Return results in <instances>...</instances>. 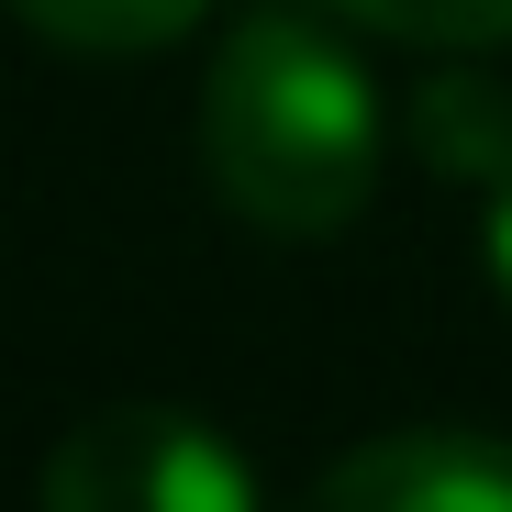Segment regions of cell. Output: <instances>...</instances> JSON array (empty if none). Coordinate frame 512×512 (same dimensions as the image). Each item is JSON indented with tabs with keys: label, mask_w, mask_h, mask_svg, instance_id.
<instances>
[{
	"label": "cell",
	"mask_w": 512,
	"mask_h": 512,
	"mask_svg": "<svg viewBox=\"0 0 512 512\" xmlns=\"http://www.w3.org/2000/svg\"><path fill=\"white\" fill-rule=\"evenodd\" d=\"M201 167L256 234H346L379 190V90L357 45L290 0H256L201 67Z\"/></svg>",
	"instance_id": "1"
},
{
	"label": "cell",
	"mask_w": 512,
	"mask_h": 512,
	"mask_svg": "<svg viewBox=\"0 0 512 512\" xmlns=\"http://www.w3.org/2000/svg\"><path fill=\"white\" fill-rule=\"evenodd\" d=\"M45 512H256V468L201 412L112 401L45 457Z\"/></svg>",
	"instance_id": "2"
},
{
	"label": "cell",
	"mask_w": 512,
	"mask_h": 512,
	"mask_svg": "<svg viewBox=\"0 0 512 512\" xmlns=\"http://www.w3.org/2000/svg\"><path fill=\"white\" fill-rule=\"evenodd\" d=\"M301 512H512V435H468V423L368 435L312 479Z\"/></svg>",
	"instance_id": "3"
},
{
	"label": "cell",
	"mask_w": 512,
	"mask_h": 512,
	"mask_svg": "<svg viewBox=\"0 0 512 512\" xmlns=\"http://www.w3.org/2000/svg\"><path fill=\"white\" fill-rule=\"evenodd\" d=\"M212 12V0H12V23L67 45V56H156L179 45L190 23Z\"/></svg>",
	"instance_id": "4"
},
{
	"label": "cell",
	"mask_w": 512,
	"mask_h": 512,
	"mask_svg": "<svg viewBox=\"0 0 512 512\" xmlns=\"http://www.w3.org/2000/svg\"><path fill=\"white\" fill-rule=\"evenodd\" d=\"M346 23L368 34H401L423 56H479V45H512V0H334Z\"/></svg>",
	"instance_id": "5"
},
{
	"label": "cell",
	"mask_w": 512,
	"mask_h": 512,
	"mask_svg": "<svg viewBox=\"0 0 512 512\" xmlns=\"http://www.w3.org/2000/svg\"><path fill=\"white\" fill-rule=\"evenodd\" d=\"M423 145H435L457 179H501L512 167V112L479 90V78H446V90H423Z\"/></svg>",
	"instance_id": "6"
},
{
	"label": "cell",
	"mask_w": 512,
	"mask_h": 512,
	"mask_svg": "<svg viewBox=\"0 0 512 512\" xmlns=\"http://www.w3.org/2000/svg\"><path fill=\"white\" fill-rule=\"evenodd\" d=\"M479 245H490V279H501V301H512V167L490 179V223H479Z\"/></svg>",
	"instance_id": "7"
}]
</instances>
